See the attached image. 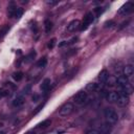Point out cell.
Returning a JSON list of instances; mask_svg holds the SVG:
<instances>
[{
	"mask_svg": "<svg viewBox=\"0 0 134 134\" xmlns=\"http://www.w3.org/2000/svg\"><path fill=\"white\" fill-rule=\"evenodd\" d=\"M116 84H117L118 87H120L122 89V88H125L129 85V79L126 77L125 75H119L116 79Z\"/></svg>",
	"mask_w": 134,
	"mask_h": 134,
	"instance_id": "8",
	"label": "cell"
},
{
	"mask_svg": "<svg viewBox=\"0 0 134 134\" xmlns=\"http://www.w3.org/2000/svg\"><path fill=\"white\" fill-rule=\"evenodd\" d=\"M24 103H25L24 97H23L22 95H19V96H17V97L13 100V106L16 107V108H20V107H22V106L24 105Z\"/></svg>",
	"mask_w": 134,
	"mask_h": 134,
	"instance_id": "11",
	"label": "cell"
},
{
	"mask_svg": "<svg viewBox=\"0 0 134 134\" xmlns=\"http://www.w3.org/2000/svg\"><path fill=\"white\" fill-rule=\"evenodd\" d=\"M76 52V49H70L68 52H66L64 55L65 57H69V55H71V54H73V53H75Z\"/></svg>",
	"mask_w": 134,
	"mask_h": 134,
	"instance_id": "27",
	"label": "cell"
},
{
	"mask_svg": "<svg viewBox=\"0 0 134 134\" xmlns=\"http://www.w3.org/2000/svg\"><path fill=\"white\" fill-rule=\"evenodd\" d=\"M25 134H37V132H36L35 130H29V131H27Z\"/></svg>",
	"mask_w": 134,
	"mask_h": 134,
	"instance_id": "34",
	"label": "cell"
},
{
	"mask_svg": "<svg viewBox=\"0 0 134 134\" xmlns=\"http://www.w3.org/2000/svg\"><path fill=\"white\" fill-rule=\"evenodd\" d=\"M73 111V105L71 103H65L60 108V115L61 116H68Z\"/></svg>",
	"mask_w": 134,
	"mask_h": 134,
	"instance_id": "4",
	"label": "cell"
},
{
	"mask_svg": "<svg viewBox=\"0 0 134 134\" xmlns=\"http://www.w3.org/2000/svg\"><path fill=\"white\" fill-rule=\"evenodd\" d=\"M8 29H9V26L8 25H6V26H4L1 30H0V37H4L5 35H6V32L8 31Z\"/></svg>",
	"mask_w": 134,
	"mask_h": 134,
	"instance_id": "24",
	"label": "cell"
},
{
	"mask_svg": "<svg viewBox=\"0 0 134 134\" xmlns=\"http://www.w3.org/2000/svg\"><path fill=\"white\" fill-rule=\"evenodd\" d=\"M87 89L90 91H96V90H98V85L95 83H90L87 85Z\"/></svg>",
	"mask_w": 134,
	"mask_h": 134,
	"instance_id": "21",
	"label": "cell"
},
{
	"mask_svg": "<svg viewBox=\"0 0 134 134\" xmlns=\"http://www.w3.org/2000/svg\"><path fill=\"white\" fill-rule=\"evenodd\" d=\"M93 20H94L93 14H92L91 12H88V13L84 16V19H83V22H82V24H81V26H80V29H81V30L87 29L88 26L93 22Z\"/></svg>",
	"mask_w": 134,
	"mask_h": 134,
	"instance_id": "3",
	"label": "cell"
},
{
	"mask_svg": "<svg viewBox=\"0 0 134 134\" xmlns=\"http://www.w3.org/2000/svg\"><path fill=\"white\" fill-rule=\"evenodd\" d=\"M8 94V91L7 90H0V97H4Z\"/></svg>",
	"mask_w": 134,
	"mask_h": 134,
	"instance_id": "28",
	"label": "cell"
},
{
	"mask_svg": "<svg viewBox=\"0 0 134 134\" xmlns=\"http://www.w3.org/2000/svg\"><path fill=\"white\" fill-rule=\"evenodd\" d=\"M38 99H39V95L35 94V95L32 96V102H38Z\"/></svg>",
	"mask_w": 134,
	"mask_h": 134,
	"instance_id": "33",
	"label": "cell"
},
{
	"mask_svg": "<svg viewBox=\"0 0 134 134\" xmlns=\"http://www.w3.org/2000/svg\"><path fill=\"white\" fill-rule=\"evenodd\" d=\"M55 42H57V40H55V38H52L49 42H48V44H47V47L49 48V49H52L53 47H54V45H55Z\"/></svg>",
	"mask_w": 134,
	"mask_h": 134,
	"instance_id": "23",
	"label": "cell"
},
{
	"mask_svg": "<svg viewBox=\"0 0 134 134\" xmlns=\"http://www.w3.org/2000/svg\"><path fill=\"white\" fill-rule=\"evenodd\" d=\"M1 127H2V124H0V134H4L3 131H1Z\"/></svg>",
	"mask_w": 134,
	"mask_h": 134,
	"instance_id": "36",
	"label": "cell"
},
{
	"mask_svg": "<svg viewBox=\"0 0 134 134\" xmlns=\"http://www.w3.org/2000/svg\"><path fill=\"white\" fill-rule=\"evenodd\" d=\"M46 65H47V59L44 57V58H42V59H40L38 62H37V66L39 67V68H44V67H46Z\"/></svg>",
	"mask_w": 134,
	"mask_h": 134,
	"instance_id": "19",
	"label": "cell"
},
{
	"mask_svg": "<svg viewBox=\"0 0 134 134\" xmlns=\"http://www.w3.org/2000/svg\"><path fill=\"white\" fill-rule=\"evenodd\" d=\"M97 79H98V81H99L102 84H105V83L108 81V79H109V72H108V70L103 69V70L98 73Z\"/></svg>",
	"mask_w": 134,
	"mask_h": 134,
	"instance_id": "9",
	"label": "cell"
},
{
	"mask_svg": "<svg viewBox=\"0 0 134 134\" xmlns=\"http://www.w3.org/2000/svg\"><path fill=\"white\" fill-rule=\"evenodd\" d=\"M133 6H134V4H133V2H131V1H128V2H126L119 9H118V14L119 15H128L129 13H131L132 12V9H133Z\"/></svg>",
	"mask_w": 134,
	"mask_h": 134,
	"instance_id": "5",
	"label": "cell"
},
{
	"mask_svg": "<svg viewBox=\"0 0 134 134\" xmlns=\"http://www.w3.org/2000/svg\"><path fill=\"white\" fill-rule=\"evenodd\" d=\"M50 124H51V119L47 118V119L41 121L40 124H38V125H37V128H38V129H41V130H44V129L48 128V127L50 126Z\"/></svg>",
	"mask_w": 134,
	"mask_h": 134,
	"instance_id": "15",
	"label": "cell"
},
{
	"mask_svg": "<svg viewBox=\"0 0 134 134\" xmlns=\"http://www.w3.org/2000/svg\"><path fill=\"white\" fill-rule=\"evenodd\" d=\"M115 25V23H114V21H112V20H110V21H107L106 23H105V27L106 28H111V27H113Z\"/></svg>",
	"mask_w": 134,
	"mask_h": 134,
	"instance_id": "25",
	"label": "cell"
},
{
	"mask_svg": "<svg viewBox=\"0 0 134 134\" xmlns=\"http://www.w3.org/2000/svg\"><path fill=\"white\" fill-rule=\"evenodd\" d=\"M50 84H51V82H50L49 79L43 80V82H42V84H41V86H40L41 90H42L43 92H47V91L49 90V88H50Z\"/></svg>",
	"mask_w": 134,
	"mask_h": 134,
	"instance_id": "13",
	"label": "cell"
},
{
	"mask_svg": "<svg viewBox=\"0 0 134 134\" xmlns=\"http://www.w3.org/2000/svg\"><path fill=\"white\" fill-rule=\"evenodd\" d=\"M86 134H98V131H96V130H89Z\"/></svg>",
	"mask_w": 134,
	"mask_h": 134,
	"instance_id": "31",
	"label": "cell"
},
{
	"mask_svg": "<svg viewBox=\"0 0 134 134\" xmlns=\"http://www.w3.org/2000/svg\"><path fill=\"white\" fill-rule=\"evenodd\" d=\"M94 12L96 13V15H97V16H99V15L103 13V8H102V7H96V8L94 9Z\"/></svg>",
	"mask_w": 134,
	"mask_h": 134,
	"instance_id": "29",
	"label": "cell"
},
{
	"mask_svg": "<svg viewBox=\"0 0 134 134\" xmlns=\"http://www.w3.org/2000/svg\"><path fill=\"white\" fill-rule=\"evenodd\" d=\"M104 116L106 118L107 124H109L111 126L114 125V124H116L117 120H118V114H117V112L113 108H110V107L105 108V110H104Z\"/></svg>",
	"mask_w": 134,
	"mask_h": 134,
	"instance_id": "1",
	"label": "cell"
},
{
	"mask_svg": "<svg viewBox=\"0 0 134 134\" xmlns=\"http://www.w3.org/2000/svg\"><path fill=\"white\" fill-rule=\"evenodd\" d=\"M44 105H45V103H42V104H40V105H39V106L36 108V111L34 112V114H37L39 111H41V110H42V108L44 107Z\"/></svg>",
	"mask_w": 134,
	"mask_h": 134,
	"instance_id": "26",
	"label": "cell"
},
{
	"mask_svg": "<svg viewBox=\"0 0 134 134\" xmlns=\"http://www.w3.org/2000/svg\"><path fill=\"white\" fill-rule=\"evenodd\" d=\"M87 100H88V94H87V92L84 91V90L79 91V92L74 95V103H75V105H77V106L84 105Z\"/></svg>",
	"mask_w": 134,
	"mask_h": 134,
	"instance_id": "2",
	"label": "cell"
},
{
	"mask_svg": "<svg viewBox=\"0 0 134 134\" xmlns=\"http://www.w3.org/2000/svg\"><path fill=\"white\" fill-rule=\"evenodd\" d=\"M124 73H125V76L126 77H131L133 74H134V68H133V65L129 64V65H126L125 68H124Z\"/></svg>",
	"mask_w": 134,
	"mask_h": 134,
	"instance_id": "10",
	"label": "cell"
},
{
	"mask_svg": "<svg viewBox=\"0 0 134 134\" xmlns=\"http://www.w3.org/2000/svg\"><path fill=\"white\" fill-rule=\"evenodd\" d=\"M116 103H117V105H118L119 107L126 106V105L129 103V95L126 94V93H122V92L118 93V97H117V99H116Z\"/></svg>",
	"mask_w": 134,
	"mask_h": 134,
	"instance_id": "6",
	"label": "cell"
},
{
	"mask_svg": "<svg viewBox=\"0 0 134 134\" xmlns=\"http://www.w3.org/2000/svg\"><path fill=\"white\" fill-rule=\"evenodd\" d=\"M67 44H68V42H67V41H63L62 43H60V44H59V46H60V47H62V46H64V45H67Z\"/></svg>",
	"mask_w": 134,
	"mask_h": 134,
	"instance_id": "35",
	"label": "cell"
},
{
	"mask_svg": "<svg viewBox=\"0 0 134 134\" xmlns=\"http://www.w3.org/2000/svg\"><path fill=\"white\" fill-rule=\"evenodd\" d=\"M13 79H14L16 82H20V81L23 79V72H21V71L14 72V73H13Z\"/></svg>",
	"mask_w": 134,
	"mask_h": 134,
	"instance_id": "20",
	"label": "cell"
},
{
	"mask_svg": "<svg viewBox=\"0 0 134 134\" xmlns=\"http://www.w3.org/2000/svg\"><path fill=\"white\" fill-rule=\"evenodd\" d=\"M44 28H45V32H50V30L52 29V22L49 19H46L44 21Z\"/></svg>",
	"mask_w": 134,
	"mask_h": 134,
	"instance_id": "17",
	"label": "cell"
},
{
	"mask_svg": "<svg viewBox=\"0 0 134 134\" xmlns=\"http://www.w3.org/2000/svg\"><path fill=\"white\" fill-rule=\"evenodd\" d=\"M17 10V6L15 4H9L8 7H7V17L8 18H13L15 16V13Z\"/></svg>",
	"mask_w": 134,
	"mask_h": 134,
	"instance_id": "16",
	"label": "cell"
},
{
	"mask_svg": "<svg viewBox=\"0 0 134 134\" xmlns=\"http://www.w3.org/2000/svg\"><path fill=\"white\" fill-rule=\"evenodd\" d=\"M106 97H107V100H108V102L114 103V102H116V99H117V97H118V92H115V91L108 92L107 95H106Z\"/></svg>",
	"mask_w": 134,
	"mask_h": 134,
	"instance_id": "12",
	"label": "cell"
},
{
	"mask_svg": "<svg viewBox=\"0 0 134 134\" xmlns=\"http://www.w3.org/2000/svg\"><path fill=\"white\" fill-rule=\"evenodd\" d=\"M47 4H49V5H55V4H58V1H47Z\"/></svg>",
	"mask_w": 134,
	"mask_h": 134,
	"instance_id": "32",
	"label": "cell"
},
{
	"mask_svg": "<svg viewBox=\"0 0 134 134\" xmlns=\"http://www.w3.org/2000/svg\"><path fill=\"white\" fill-rule=\"evenodd\" d=\"M110 133H111V125H109L107 122L104 124L98 131V134H110Z\"/></svg>",
	"mask_w": 134,
	"mask_h": 134,
	"instance_id": "14",
	"label": "cell"
},
{
	"mask_svg": "<svg viewBox=\"0 0 134 134\" xmlns=\"http://www.w3.org/2000/svg\"><path fill=\"white\" fill-rule=\"evenodd\" d=\"M36 55H37V52H36L35 50H31V51L26 55V58H25V62H26V63H30L31 61H34V59L36 58Z\"/></svg>",
	"mask_w": 134,
	"mask_h": 134,
	"instance_id": "18",
	"label": "cell"
},
{
	"mask_svg": "<svg viewBox=\"0 0 134 134\" xmlns=\"http://www.w3.org/2000/svg\"><path fill=\"white\" fill-rule=\"evenodd\" d=\"M30 27H31V30H32L35 34H37V32H38V27H37V24H36V23H34Z\"/></svg>",
	"mask_w": 134,
	"mask_h": 134,
	"instance_id": "30",
	"label": "cell"
},
{
	"mask_svg": "<svg viewBox=\"0 0 134 134\" xmlns=\"http://www.w3.org/2000/svg\"><path fill=\"white\" fill-rule=\"evenodd\" d=\"M80 26H81V22L75 19V20H72L69 22V24L67 25V30L69 32H73V31L77 30L80 28Z\"/></svg>",
	"mask_w": 134,
	"mask_h": 134,
	"instance_id": "7",
	"label": "cell"
},
{
	"mask_svg": "<svg viewBox=\"0 0 134 134\" xmlns=\"http://www.w3.org/2000/svg\"><path fill=\"white\" fill-rule=\"evenodd\" d=\"M22 15H23V9L22 8H18L17 7V10H16V13H15V18L16 19H20L21 17H22Z\"/></svg>",
	"mask_w": 134,
	"mask_h": 134,
	"instance_id": "22",
	"label": "cell"
}]
</instances>
